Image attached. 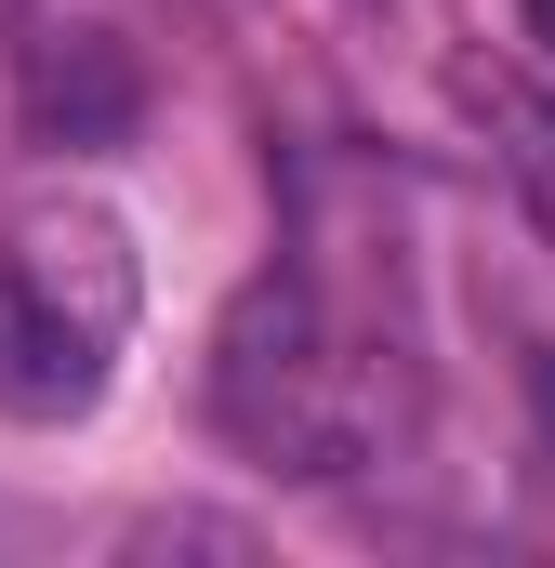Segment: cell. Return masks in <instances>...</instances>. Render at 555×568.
Listing matches in <instances>:
<instances>
[{"label":"cell","instance_id":"cell-1","mask_svg":"<svg viewBox=\"0 0 555 568\" xmlns=\"http://www.w3.org/2000/svg\"><path fill=\"white\" fill-rule=\"evenodd\" d=\"M212 424L239 436L265 476H357L371 449V397L344 371V344L317 331L304 278H252L212 331Z\"/></svg>","mask_w":555,"mask_h":568},{"label":"cell","instance_id":"cell-2","mask_svg":"<svg viewBox=\"0 0 555 568\" xmlns=\"http://www.w3.org/2000/svg\"><path fill=\"white\" fill-rule=\"evenodd\" d=\"M107 384H120V344L0 265V424H80V410H107Z\"/></svg>","mask_w":555,"mask_h":568},{"label":"cell","instance_id":"cell-3","mask_svg":"<svg viewBox=\"0 0 555 568\" xmlns=\"http://www.w3.org/2000/svg\"><path fill=\"white\" fill-rule=\"evenodd\" d=\"M145 120V67L107 27H40L27 40V133L40 145H120Z\"/></svg>","mask_w":555,"mask_h":568},{"label":"cell","instance_id":"cell-4","mask_svg":"<svg viewBox=\"0 0 555 568\" xmlns=\"http://www.w3.org/2000/svg\"><path fill=\"white\" fill-rule=\"evenodd\" d=\"M490 120L516 133V185H529V212L555 225V106H543V93H516V80H503V93H490Z\"/></svg>","mask_w":555,"mask_h":568},{"label":"cell","instance_id":"cell-6","mask_svg":"<svg viewBox=\"0 0 555 568\" xmlns=\"http://www.w3.org/2000/svg\"><path fill=\"white\" fill-rule=\"evenodd\" d=\"M516 27H529V53H555V0H516Z\"/></svg>","mask_w":555,"mask_h":568},{"label":"cell","instance_id":"cell-5","mask_svg":"<svg viewBox=\"0 0 555 568\" xmlns=\"http://www.w3.org/2000/svg\"><path fill=\"white\" fill-rule=\"evenodd\" d=\"M529 397H543V436H555V344H529Z\"/></svg>","mask_w":555,"mask_h":568}]
</instances>
